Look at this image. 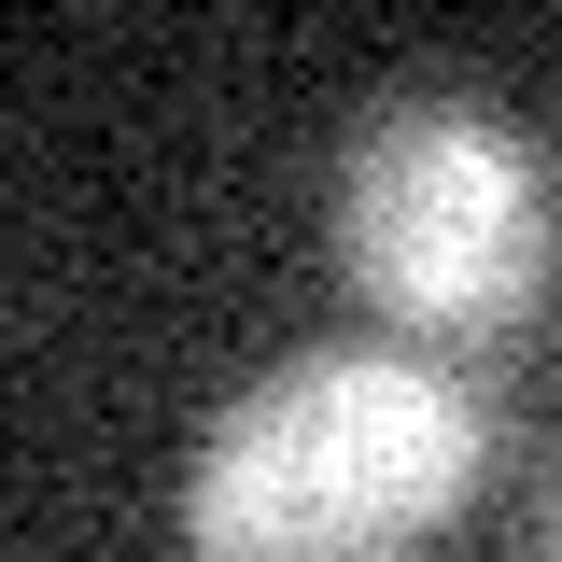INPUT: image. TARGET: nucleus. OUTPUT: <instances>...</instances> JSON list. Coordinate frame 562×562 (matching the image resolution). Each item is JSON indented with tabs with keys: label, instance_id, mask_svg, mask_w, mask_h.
<instances>
[{
	"label": "nucleus",
	"instance_id": "2",
	"mask_svg": "<svg viewBox=\"0 0 562 562\" xmlns=\"http://www.w3.org/2000/svg\"><path fill=\"white\" fill-rule=\"evenodd\" d=\"M338 268L394 338H506L562 281V183L506 113L394 99L338 169Z\"/></svg>",
	"mask_w": 562,
	"mask_h": 562
},
{
	"label": "nucleus",
	"instance_id": "1",
	"mask_svg": "<svg viewBox=\"0 0 562 562\" xmlns=\"http://www.w3.org/2000/svg\"><path fill=\"white\" fill-rule=\"evenodd\" d=\"M492 479V408L436 351H310L183 464V562H408Z\"/></svg>",
	"mask_w": 562,
	"mask_h": 562
},
{
	"label": "nucleus",
	"instance_id": "3",
	"mask_svg": "<svg viewBox=\"0 0 562 562\" xmlns=\"http://www.w3.org/2000/svg\"><path fill=\"white\" fill-rule=\"evenodd\" d=\"M520 562H562V450L535 464V492H520Z\"/></svg>",
	"mask_w": 562,
	"mask_h": 562
}]
</instances>
